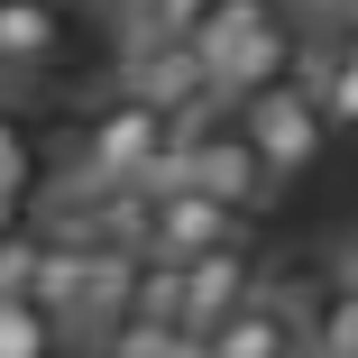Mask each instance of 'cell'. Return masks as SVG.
<instances>
[{"label": "cell", "instance_id": "6da1fadb", "mask_svg": "<svg viewBox=\"0 0 358 358\" xmlns=\"http://www.w3.org/2000/svg\"><path fill=\"white\" fill-rule=\"evenodd\" d=\"M193 46H202L211 83H221L230 101L285 83V74L303 64V37H294V19H285V0H221V10L193 28Z\"/></svg>", "mask_w": 358, "mask_h": 358}, {"label": "cell", "instance_id": "7a4b0ae2", "mask_svg": "<svg viewBox=\"0 0 358 358\" xmlns=\"http://www.w3.org/2000/svg\"><path fill=\"white\" fill-rule=\"evenodd\" d=\"M166 157H175V110L120 92L74 138V184L83 193H138V184H166Z\"/></svg>", "mask_w": 358, "mask_h": 358}, {"label": "cell", "instance_id": "3957f363", "mask_svg": "<svg viewBox=\"0 0 358 358\" xmlns=\"http://www.w3.org/2000/svg\"><path fill=\"white\" fill-rule=\"evenodd\" d=\"M239 110V129H248V148H257V166H266V184L285 193V184H303L313 166H322V148H331V110L313 101V83H266V92H248V101H230Z\"/></svg>", "mask_w": 358, "mask_h": 358}, {"label": "cell", "instance_id": "277c9868", "mask_svg": "<svg viewBox=\"0 0 358 358\" xmlns=\"http://www.w3.org/2000/svg\"><path fill=\"white\" fill-rule=\"evenodd\" d=\"M74 64V10L64 0H0V83H37Z\"/></svg>", "mask_w": 358, "mask_h": 358}, {"label": "cell", "instance_id": "5b68a950", "mask_svg": "<svg viewBox=\"0 0 358 358\" xmlns=\"http://www.w3.org/2000/svg\"><path fill=\"white\" fill-rule=\"evenodd\" d=\"M193 349L202 358H303V313L275 303V294H248L230 322H211Z\"/></svg>", "mask_w": 358, "mask_h": 358}, {"label": "cell", "instance_id": "8992f818", "mask_svg": "<svg viewBox=\"0 0 358 358\" xmlns=\"http://www.w3.org/2000/svg\"><path fill=\"white\" fill-rule=\"evenodd\" d=\"M248 294H257L248 239H239V248H211V257H184V331H193V340H202L211 322H230Z\"/></svg>", "mask_w": 358, "mask_h": 358}, {"label": "cell", "instance_id": "52a82bcc", "mask_svg": "<svg viewBox=\"0 0 358 358\" xmlns=\"http://www.w3.org/2000/svg\"><path fill=\"white\" fill-rule=\"evenodd\" d=\"M64 349V322L46 294H19V285H0V358H55Z\"/></svg>", "mask_w": 358, "mask_h": 358}, {"label": "cell", "instance_id": "ba28073f", "mask_svg": "<svg viewBox=\"0 0 358 358\" xmlns=\"http://www.w3.org/2000/svg\"><path fill=\"white\" fill-rule=\"evenodd\" d=\"M303 358H358V285L331 275L303 313Z\"/></svg>", "mask_w": 358, "mask_h": 358}, {"label": "cell", "instance_id": "9c48e42d", "mask_svg": "<svg viewBox=\"0 0 358 358\" xmlns=\"http://www.w3.org/2000/svg\"><path fill=\"white\" fill-rule=\"evenodd\" d=\"M313 101L331 110V129H358V37L313 55Z\"/></svg>", "mask_w": 358, "mask_h": 358}, {"label": "cell", "instance_id": "30bf717a", "mask_svg": "<svg viewBox=\"0 0 358 358\" xmlns=\"http://www.w3.org/2000/svg\"><path fill=\"white\" fill-rule=\"evenodd\" d=\"M221 0H129V28L148 37V46H166V37H193Z\"/></svg>", "mask_w": 358, "mask_h": 358}, {"label": "cell", "instance_id": "8fae6325", "mask_svg": "<svg viewBox=\"0 0 358 358\" xmlns=\"http://www.w3.org/2000/svg\"><path fill=\"white\" fill-rule=\"evenodd\" d=\"M37 266H46V239H28V230H10V239H0V285L37 294Z\"/></svg>", "mask_w": 358, "mask_h": 358}, {"label": "cell", "instance_id": "7c38bea8", "mask_svg": "<svg viewBox=\"0 0 358 358\" xmlns=\"http://www.w3.org/2000/svg\"><path fill=\"white\" fill-rule=\"evenodd\" d=\"M0 193H28V138L0 120Z\"/></svg>", "mask_w": 358, "mask_h": 358}, {"label": "cell", "instance_id": "4fadbf2b", "mask_svg": "<svg viewBox=\"0 0 358 358\" xmlns=\"http://www.w3.org/2000/svg\"><path fill=\"white\" fill-rule=\"evenodd\" d=\"M331 275H349V285H358V221L340 230V257H331Z\"/></svg>", "mask_w": 358, "mask_h": 358}, {"label": "cell", "instance_id": "5bb4252c", "mask_svg": "<svg viewBox=\"0 0 358 358\" xmlns=\"http://www.w3.org/2000/svg\"><path fill=\"white\" fill-rule=\"evenodd\" d=\"M19 230V193H0V239H10Z\"/></svg>", "mask_w": 358, "mask_h": 358}, {"label": "cell", "instance_id": "9a60e30c", "mask_svg": "<svg viewBox=\"0 0 358 358\" xmlns=\"http://www.w3.org/2000/svg\"><path fill=\"white\" fill-rule=\"evenodd\" d=\"M303 10H331V19H358V0H303Z\"/></svg>", "mask_w": 358, "mask_h": 358}, {"label": "cell", "instance_id": "2e32d148", "mask_svg": "<svg viewBox=\"0 0 358 358\" xmlns=\"http://www.w3.org/2000/svg\"><path fill=\"white\" fill-rule=\"evenodd\" d=\"M120 10H129V0H120Z\"/></svg>", "mask_w": 358, "mask_h": 358}]
</instances>
